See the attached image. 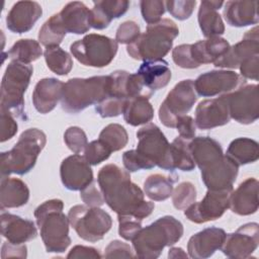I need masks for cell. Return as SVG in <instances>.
<instances>
[{"instance_id": "46", "label": "cell", "mask_w": 259, "mask_h": 259, "mask_svg": "<svg viewBox=\"0 0 259 259\" xmlns=\"http://www.w3.org/2000/svg\"><path fill=\"white\" fill-rule=\"evenodd\" d=\"M117 219L119 236L126 241H132L142 229V220L127 214H117Z\"/></svg>"}, {"instance_id": "42", "label": "cell", "mask_w": 259, "mask_h": 259, "mask_svg": "<svg viewBox=\"0 0 259 259\" xmlns=\"http://www.w3.org/2000/svg\"><path fill=\"white\" fill-rule=\"evenodd\" d=\"M64 142L67 147L75 154L84 152L87 146V136L79 126H70L64 134Z\"/></svg>"}, {"instance_id": "15", "label": "cell", "mask_w": 259, "mask_h": 259, "mask_svg": "<svg viewBox=\"0 0 259 259\" xmlns=\"http://www.w3.org/2000/svg\"><path fill=\"white\" fill-rule=\"evenodd\" d=\"M90 9L80 1H73L66 4L63 9L51 16L48 21L61 34L66 33L83 34L91 28Z\"/></svg>"}, {"instance_id": "41", "label": "cell", "mask_w": 259, "mask_h": 259, "mask_svg": "<svg viewBox=\"0 0 259 259\" xmlns=\"http://www.w3.org/2000/svg\"><path fill=\"white\" fill-rule=\"evenodd\" d=\"M140 7L143 19L148 24L159 22L166 10L165 1L161 0H143L140 2Z\"/></svg>"}, {"instance_id": "32", "label": "cell", "mask_w": 259, "mask_h": 259, "mask_svg": "<svg viewBox=\"0 0 259 259\" xmlns=\"http://www.w3.org/2000/svg\"><path fill=\"white\" fill-rule=\"evenodd\" d=\"M150 95H139L126 101L123 109L125 122L133 126L149 123L154 117V108L150 103Z\"/></svg>"}, {"instance_id": "22", "label": "cell", "mask_w": 259, "mask_h": 259, "mask_svg": "<svg viewBox=\"0 0 259 259\" xmlns=\"http://www.w3.org/2000/svg\"><path fill=\"white\" fill-rule=\"evenodd\" d=\"M42 14L41 6L35 1H18L6 16V26L14 33L30 30Z\"/></svg>"}, {"instance_id": "23", "label": "cell", "mask_w": 259, "mask_h": 259, "mask_svg": "<svg viewBox=\"0 0 259 259\" xmlns=\"http://www.w3.org/2000/svg\"><path fill=\"white\" fill-rule=\"evenodd\" d=\"M1 234L8 242L19 245L35 239L37 230L32 221L2 211Z\"/></svg>"}, {"instance_id": "18", "label": "cell", "mask_w": 259, "mask_h": 259, "mask_svg": "<svg viewBox=\"0 0 259 259\" xmlns=\"http://www.w3.org/2000/svg\"><path fill=\"white\" fill-rule=\"evenodd\" d=\"M231 119L228 95L205 99L195 109V125L200 130H211L227 124Z\"/></svg>"}, {"instance_id": "5", "label": "cell", "mask_w": 259, "mask_h": 259, "mask_svg": "<svg viewBox=\"0 0 259 259\" xmlns=\"http://www.w3.org/2000/svg\"><path fill=\"white\" fill-rule=\"evenodd\" d=\"M46 144L47 136L42 131L35 127L25 130L11 150L1 153V176L28 173L34 167Z\"/></svg>"}, {"instance_id": "44", "label": "cell", "mask_w": 259, "mask_h": 259, "mask_svg": "<svg viewBox=\"0 0 259 259\" xmlns=\"http://www.w3.org/2000/svg\"><path fill=\"white\" fill-rule=\"evenodd\" d=\"M196 5L195 0H169L165 2L168 12L178 20H185L189 18Z\"/></svg>"}, {"instance_id": "19", "label": "cell", "mask_w": 259, "mask_h": 259, "mask_svg": "<svg viewBox=\"0 0 259 259\" xmlns=\"http://www.w3.org/2000/svg\"><path fill=\"white\" fill-rule=\"evenodd\" d=\"M60 176L63 185L74 191L82 190L93 182L90 164L80 154L71 155L62 161Z\"/></svg>"}, {"instance_id": "25", "label": "cell", "mask_w": 259, "mask_h": 259, "mask_svg": "<svg viewBox=\"0 0 259 259\" xmlns=\"http://www.w3.org/2000/svg\"><path fill=\"white\" fill-rule=\"evenodd\" d=\"M64 83L56 78L40 79L32 92L34 108L41 114L51 112L61 101Z\"/></svg>"}, {"instance_id": "12", "label": "cell", "mask_w": 259, "mask_h": 259, "mask_svg": "<svg viewBox=\"0 0 259 259\" xmlns=\"http://www.w3.org/2000/svg\"><path fill=\"white\" fill-rule=\"evenodd\" d=\"M232 191L233 188L225 190L207 189L200 201H194L184 209V215L195 224H203L220 219L230 206Z\"/></svg>"}, {"instance_id": "38", "label": "cell", "mask_w": 259, "mask_h": 259, "mask_svg": "<svg viewBox=\"0 0 259 259\" xmlns=\"http://www.w3.org/2000/svg\"><path fill=\"white\" fill-rule=\"evenodd\" d=\"M44 56L48 68L57 75H67L73 68L72 57L59 46L47 48Z\"/></svg>"}, {"instance_id": "39", "label": "cell", "mask_w": 259, "mask_h": 259, "mask_svg": "<svg viewBox=\"0 0 259 259\" xmlns=\"http://www.w3.org/2000/svg\"><path fill=\"white\" fill-rule=\"evenodd\" d=\"M98 140L102 142L112 153L125 147L128 141V135L121 124L109 123L100 132Z\"/></svg>"}, {"instance_id": "7", "label": "cell", "mask_w": 259, "mask_h": 259, "mask_svg": "<svg viewBox=\"0 0 259 259\" xmlns=\"http://www.w3.org/2000/svg\"><path fill=\"white\" fill-rule=\"evenodd\" d=\"M32 74L33 68L31 65L11 61L6 67L1 82V107L22 119L26 118L24 93Z\"/></svg>"}, {"instance_id": "36", "label": "cell", "mask_w": 259, "mask_h": 259, "mask_svg": "<svg viewBox=\"0 0 259 259\" xmlns=\"http://www.w3.org/2000/svg\"><path fill=\"white\" fill-rule=\"evenodd\" d=\"M189 143L190 141L179 136L170 144V158L174 170L192 171L195 168V163L189 149Z\"/></svg>"}, {"instance_id": "51", "label": "cell", "mask_w": 259, "mask_h": 259, "mask_svg": "<svg viewBox=\"0 0 259 259\" xmlns=\"http://www.w3.org/2000/svg\"><path fill=\"white\" fill-rule=\"evenodd\" d=\"M103 257L105 258H134L132 247L119 240L111 241L105 248Z\"/></svg>"}, {"instance_id": "37", "label": "cell", "mask_w": 259, "mask_h": 259, "mask_svg": "<svg viewBox=\"0 0 259 259\" xmlns=\"http://www.w3.org/2000/svg\"><path fill=\"white\" fill-rule=\"evenodd\" d=\"M42 55L40 44L34 39L21 38L17 40L7 52L11 61H18L24 64H30Z\"/></svg>"}, {"instance_id": "24", "label": "cell", "mask_w": 259, "mask_h": 259, "mask_svg": "<svg viewBox=\"0 0 259 259\" xmlns=\"http://www.w3.org/2000/svg\"><path fill=\"white\" fill-rule=\"evenodd\" d=\"M258 180L250 177L244 180L230 196V208L239 215H250L258 210Z\"/></svg>"}, {"instance_id": "48", "label": "cell", "mask_w": 259, "mask_h": 259, "mask_svg": "<svg viewBox=\"0 0 259 259\" xmlns=\"http://www.w3.org/2000/svg\"><path fill=\"white\" fill-rule=\"evenodd\" d=\"M141 35L140 26L138 23L132 20L122 22L116 29L115 40L117 44L130 45L134 42Z\"/></svg>"}, {"instance_id": "53", "label": "cell", "mask_w": 259, "mask_h": 259, "mask_svg": "<svg viewBox=\"0 0 259 259\" xmlns=\"http://www.w3.org/2000/svg\"><path fill=\"white\" fill-rule=\"evenodd\" d=\"M241 76L244 79H252L257 81L259 74V55L252 56L241 63L239 66Z\"/></svg>"}, {"instance_id": "11", "label": "cell", "mask_w": 259, "mask_h": 259, "mask_svg": "<svg viewBox=\"0 0 259 259\" xmlns=\"http://www.w3.org/2000/svg\"><path fill=\"white\" fill-rule=\"evenodd\" d=\"M196 100L197 96L193 80L186 79L178 82L170 90L159 107L161 122L167 127L175 128L179 117L186 115Z\"/></svg>"}, {"instance_id": "9", "label": "cell", "mask_w": 259, "mask_h": 259, "mask_svg": "<svg viewBox=\"0 0 259 259\" xmlns=\"http://www.w3.org/2000/svg\"><path fill=\"white\" fill-rule=\"evenodd\" d=\"M118 49L115 39L108 36L89 33L70 46L73 57L82 65L94 68L108 66L114 59Z\"/></svg>"}, {"instance_id": "49", "label": "cell", "mask_w": 259, "mask_h": 259, "mask_svg": "<svg viewBox=\"0 0 259 259\" xmlns=\"http://www.w3.org/2000/svg\"><path fill=\"white\" fill-rule=\"evenodd\" d=\"M122 163L128 172H136L143 169H152L154 166L148 162L136 150H128L122 155Z\"/></svg>"}, {"instance_id": "29", "label": "cell", "mask_w": 259, "mask_h": 259, "mask_svg": "<svg viewBox=\"0 0 259 259\" xmlns=\"http://www.w3.org/2000/svg\"><path fill=\"white\" fill-rule=\"evenodd\" d=\"M224 7L227 23L235 27H244L258 23L257 1H228Z\"/></svg>"}, {"instance_id": "54", "label": "cell", "mask_w": 259, "mask_h": 259, "mask_svg": "<svg viewBox=\"0 0 259 259\" xmlns=\"http://www.w3.org/2000/svg\"><path fill=\"white\" fill-rule=\"evenodd\" d=\"M195 126L194 119L190 115H183L179 117L175 128L181 138L191 141L195 137Z\"/></svg>"}, {"instance_id": "34", "label": "cell", "mask_w": 259, "mask_h": 259, "mask_svg": "<svg viewBox=\"0 0 259 259\" xmlns=\"http://www.w3.org/2000/svg\"><path fill=\"white\" fill-rule=\"evenodd\" d=\"M226 155L238 166L254 163L259 158V145L250 138H237L230 143Z\"/></svg>"}, {"instance_id": "26", "label": "cell", "mask_w": 259, "mask_h": 259, "mask_svg": "<svg viewBox=\"0 0 259 259\" xmlns=\"http://www.w3.org/2000/svg\"><path fill=\"white\" fill-rule=\"evenodd\" d=\"M90 10V26L95 29H104L110 22L122 16L130 7L126 0H101L94 1Z\"/></svg>"}, {"instance_id": "33", "label": "cell", "mask_w": 259, "mask_h": 259, "mask_svg": "<svg viewBox=\"0 0 259 259\" xmlns=\"http://www.w3.org/2000/svg\"><path fill=\"white\" fill-rule=\"evenodd\" d=\"M189 149L192 159L199 169L224 155L221 144L210 137H194L189 143Z\"/></svg>"}, {"instance_id": "21", "label": "cell", "mask_w": 259, "mask_h": 259, "mask_svg": "<svg viewBox=\"0 0 259 259\" xmlns=\"http://www.w3.org/2000/svg\"><path fill=\"white\" fill-rule=\"evenodd\" d=\"M226 237L221 228H206L190 237L187 243L188 255L194 259H205L220 250Z\"/></svg>"}, {"instance_id": "6", "label": "cell", "mask_w": 259, "mask_h": 259, "mask_svg": "<svg viewBox=\"0 0 259 259\" xmlns=\"http://www.w3.org/2000/svg\"><path fill=\"white\" fill-rule=\"evenodd\" d=\"M108 93V76L71 78L64 83L61 105L68 113H78L102 101Z\"/></svg>"}, {"instance_id": "28", "label": "cell", "mask_w": 259, "mask_h": 259, "mask_svg": "<svg viewBox=\"0 0 259 259\" xmlns=\"http://www.w3.org/2000/svg\"><path fill=\"white\" fill-rule=\"evenodd\" d=\"M230 47L227 39L220 36H212L198 40L195 44H190V54L195 66L198 68L203 64L214 63L227 53Z\"/></svg>"}, {"instance_id": "20", "label": "cell", "mask_w": 259, "mask_h": 259, "mask_svg": "<svg viewBox=\"0 0 259 259\" xmlns=\"http://www.w3.org/2000/svg\"><path fill=\"white\" fill-rule=\"evenodd\" d=\"M259 29L258 26H254L250 30L246 31L241 41L230 47L225 55L219 58L213 65L219 68H239L241 63L246 59L259 55Z\"/></svg>"}, {"instance_id": "8", "label": "cell", "mask_w": 259, "mask_h": 259, "mask_svg": "<svg viewBox=\"0 0 259 259\" xmlns=\"http://www.w3.org/2000/svg\"><path fill=\"white\" fill-rule=\"evenodd\" d=\"M68 218L78 237L91 243L102 240L112 227L109 213L98 206L74 205L70 208Z\"/></svg>"}, {"instance_id": "14", "label": "cell", "mask_w": 259, "mask_h": 259, "mask_svg": "<svg viewBox=\"0 0 259 259\" xmlns=\"http://www.w3.org/2000/svg\"><path fill=\"white\" fill-rule=\"evenodd\" d=\"M193 82L199 96L213 97L235 91L246 84V79L234 71L212 70L199 75Z\"/></svg>"}, {"instance_id": "50", "label": "cell", "mask_w": 259, "mask_h": 259, "mask_svg": "<svg viewBox=\"0 0 259 259\" xmlns=\"http://www.w3.org/2000/svg\"><path fill=\"white\" fill-rule=\"evenodd\" d=\"M173 62L180 68L183 69H194L196 68L190 54V45L183 44L175 47L172 51Z\"/></svg>"}, {"instance_id": "55", "label": "cell", "mask_w": 259, "mask_h": 259, "mask_svg": "<svg viewBox=\"0 0 259 259\" xmlns=\"http://www.w3.org/2000/svg\"><path fill=\"white\" fill-rule=\"evenodd\" d=\"M27 248L24 244H12L10 242H4L1 249V257L3 259L16 257V258H26Z\"/></svg>"}, {"instance_id": "3", "label": "cell", "mask_w": 259, "mask_h": 259, "mask_svg": "<svg viewBox=\"0 0 259 259\" xmlns=\"http://www.w3.org/2000/svg\"><path fill=\"white\" fill-rule=\"evenodd\" d=\"M61 199H50L34 210V218L48 253H63L71 244L69 218L63 212Z\"/></svg>"}, {"instance_id": "52", "label": "cell", "mask_w": 259, "mask_h": 259, "mask_svg": "<svg viewBox=\"0 0 259 259\" xmlns=\"http://www.w3.org/2000/svg\"><path fill=\"white\" fill-rule=\"evenodd\" d=\"M80 197L83 200V202H85L86 205L92 206V207H95V206L99 207L105 202L102 193L96 188L94 182L89 184L84 189L80 190Z\"/></svg>"}, {"instance_id": "43", "label": "cell", "mask_w": 259, "mask_h": 259, "mask_svg": "<svg viewBox=\"0 0 259 259\" xmlns=\"http://www.w3.org/2000/svg\"><path fill=\"white\" fill-rule=\"evenodd\" d=\"M111 151L99 140H95L87 144L84 150V158L90 165H98L107 160Z\"/></svg>"}, {"instance_id": "47", "label": "cell", "mask_w": 259, "mask_h": 259, "mask_svg": "<svg viewBox=\"0 0 259 259\" xmlns=\"http://www.w3.org/2000/svg\"><path fill=\"white\" fill-rule=\"evenodd\" d=\"M17 121L15 120V116L8 111L7 109L1 107L0 108V141L2 143L10 140L17 133Z\"/></svg>"}, {"instance_id": "40", "label": "cell", "mask_w": 259, "mask_h": 259, "mask_svg": "<svg viewBox=\"0 0 259 259\" xmlns=\"http://www.w3.org/2000/svg\"><path fill=\"white\" fill-rule=\"evenodd\" d=\"M196 200V188L195 186L189 182L184 181L181 182L173 189L172 192V202L175 208L179 210H183L187 208L190 204H192Z\"/></svg>"}, {"instance_id": "35", "label": "cell", "mask_w": 259, "mask_h": 259, "mask_svg": "<svg viewBox=\"0 0 259 259\" xmlns=\"http://www.w3.org/2000/svg\"><path fill=\"white\" fill-rule=\"evenodd\" d=\"M176 180V177L152 174L144 182V192L146 196L154 201L166 200L172 195L173 184Z\"/></svg>"}, {"instance_id": "17", "label": "cell", "mask_w": 259, "mask_h": 259, "mask_svg": "<svg viewBox=\"0 0 259 259\" xmlns=\"http://www.w3.org/2000/svg\"><path fill=\"white\" fill-rule=\"evenodd\" d=\"M238 171L239 166L224 154L200 169L201 180L209 190L232 189Z\"/></svg>"}, {"instance_id": "31", "label": "cell", "mask_w": 259, "mask_h": 259, "mask_svg": "<svg viewBox=\"0 0 259 259\" xmlns=\"http://www.w3.org/2000/svg\"><path fill=\"white\" fill-rule=\"evenodd\" d=\"M29 189L25 182L18 178L2 177L0 190L1 209L20 207L27 203Z\"/></svg>"}, {"instance_id": "45", "label": "cell", "mask_w": 259, "mask_h": 259, "mask_svg": "<svg viewBox=\"0 0 259 259\" xmlns=\"http://www.w3.org/2000/svg\"><path fill=\"white\" fill-rule=\"evenodd\" d=\"M127 100L106 97L95 105L96 112L101 117H115L123 112Z\"/></svg>"}, {"instance_id": "2", "label": "cell", "mask_w": 259, "mask_h": 259, "mask_svg": "<svg viewBox=\"0 0 259 259\" xmlns=\"http://www.w3.org/2000/svg\"><path fill=\"white\" fill-rule=\"evenodd\" d=\"M183 232V225L174 217L159 218L146 228H142L132 240L135 256L141 259H156L165 247L177 243Z\"/></svg>"}, {"instance_id": "16", "label": "cell", "mask_w": 259, "mask_h": 259, "mask_svg": "<svg viewBox=\"0 0 259 259\" xmlns=\"http://www.w3.org/2000/svg\"><path fill=\"white\" fill-rule=\"evenodd\" d=\"M259 244V225L248 223L241 226L236 232L226 234L221 247L222 252L229 258H250Z\"/></svg>"}, {"instance_id": "4", "label": "cell", "mask_w": 259, "mask_h": 259, "mask_svg": "<svg viewBox=\"0 0 259 259\" xmlns=\"http://www.w3.org/2000/svg\"><path fill=\"white\" fill-rule=\"evenodd\" d=\"M179 29L174 21L163 18L159 22L149 24L147 29L132 44L126 52L135 60L147 62L162 60L172 49Z\"/></svg>"}, {"instance_id": "27", "label": "cell", "mask_w": 259, "mask_h": 259, "mask_svg": "<svg viewBox=\"0 0 259 259\" xmlns=\"http://www.w3.org/2000/svg\"><path fill=\"white\" fill-rule=\"evenodd\" d=\"M144 87L153 92L167 86L171 79V70L165 60L143 62L138 72Z\"/></svg>"}, {"instance_id": "10", "label": "cell", "mask_w": 259, "mask_h": 259, "mask_svg": "<svg viewBox=\"0 0 259 259\" xmlns=\"http://www.w3.org/2000/svg\"><path fill=\"white\" fill-rule=\"evenodd\" d=\"M136 151L154 167L174 171L170 158V144L159 126L149 122L137 132Z\"/></svg>"}, {"instance_id": "30", "label": "cell", "mask_w": 259, "mask_h": 259, "mask_svg": "<svg viewBox=\"0 0 259 259\" xmlns=\"http://www.w3.org/2000/svg\"><path fill=\"white\" fill-rule=\"evenodd\" d=\"M224 5L223 1H201L197 20L202 34L205 37L220 36L225 32V24L218 12Z\"/></svg>"}, {"instance_id": "57", "label": "cell", "mask_w": 259, "mask_h": 259, "mask_svg": "<svg viewBox=\"0 0 259 259\" xmlns=\"http://www.w3.org/2000/svg\"><path fill=\"white\" fill-rule=\"evenodd\" d=\"M169 258H187L188 255L180 247H172L168 252Z\"/></svg>"}, {"instance_id": "13", "label": "cell", "mask_w": 259, "mask_h": 259, "mask_svg": "<svg viewBox=\"0 0 259 259\" xmlns=\"http://www.w3.org/2000/svg\"><path fill=\"white\" fill-rule=\"evenodd\" d=\"M231 118L242 124H250L259 117V94L257 84H244L228 93Z\"/></svg>"}, {"instance_id": "1", "label": "cell", "mask_w": 259, "mask_h": 259, "mask_svg": "<svg viewBox=\"0 0 259 259\" xmlns=\"http://www.w3.org/2000/svg\"><path fill=\"white\" fill-rule=\"evenodd\" d=\"M97 182L105 203L117 214L133 215L143 221L154 210V202L145 200L143 190L132 182L128 171L119 166H103L98 172Z\"/></svg>"}, {"instance_id": "56", "label": "cell", "mask_w": 259, "mask_h": 259, "mask_svg": "<svg viewBox=\"0 0 259 259\" xmlns=\"http://www.w3.org/2000/svg\"><path fill=\"white\" fill-rule=\"evenodd\" d=\"M102 255L99 251L93 247L77 245L74 246L67 255V258L79 259V258H91V259H100Z\"/></svg>"}]
</instances>
